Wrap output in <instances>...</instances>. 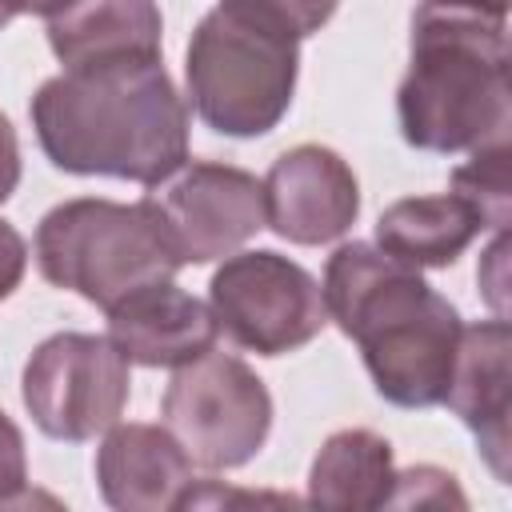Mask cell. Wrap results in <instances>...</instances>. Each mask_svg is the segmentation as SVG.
I'll list each match as a JSON object with an SVG mask.
<instances>
[{
	"label": "cell",
	"mask_w": 512,
	"mask_h": 512,
	"mask_svg": "<svg viewBox=\"0 0 512 512\" xmlns=\"http://www.w3.org/2000/svg\"><path fill=\"white\" fill-rule=\"evenodd\" d=\"M28 112L44 156L72 176L156 184L188 160V104L160 60L60 72Z\"/></svg>",
	"instance_id": "cell-1"
},
{
	"label": "cell",
	"mask_w": 512,
	"mask_h": 512,
	"mask_svg": "<svg viewBox=\"0 0 512 512\" xmlns=\"http://www.w3.org/2000/svg\"><path fill=\"white\" fill-rule=\"evenodd\" d=\"M324 308L336 328L356 340L376 392L396 408H432L444 400L460 312L420 268L376 244H340L324 264Z\"/></svg>",
	"instance_id": "cell-2"
},
{
	"label": "cell",
	"mask_w": 512,
	"mask_h": 512,
	"mask_svg": "<svg viewBox=\"0 0 512 512\" xmlns=\"http://www.w3.org/2000/svg\"><path fill=\"white\" fill-rule=\"evenodd\" d=\"M396 116L404 140L424 152H472L508 136V20L420 4Z\"/></svg>",
	"instance_id": "cell-3"
},
{
	"label": "cell",
	"mask_w": 512,
	"mask_h": 512,
	"mask_svg": "<svg viewBox=\"0 0 512 512\" xmlns=\"http://www.w3.org/2000/svg\"><path fill=\"white\" fill-rule=\"evenodd\" d=\"M300 40L244 0H220L192 32L184 80L196 116L220 136H264L292 108Z\"/></svg>",
	"instance_id": "cell-4"
},
{
	"label": "cell",
	"mask_w": 512,
	"mask_h": 512,
	"mask_svg": "<svg viewBox=\"0 0 512 512\" xmlns=\"http://www.w3.org/2000/svg\"><path fill=\"white\" fill-rule=\"evenodd\" d=\"M32 256L48 284L68 288L104 312L184 268L144 200L120 204L100 196L64 200L44 212Z\"/></svg>",
	"instance_id": "cell-5"
},
{
	"label": "cell",
	"mask_w": 512,
	"mask_h": 512,
	"mask_svg": "<svg viewBox=\"0 0 512 512\" xmlns=\"http://www.w3.org/2000/svg\"><path fill=\"white\" fill-rule=\"evenodd\" d=\"M160 416L192 464L228 472L264 448L272 432V396L240 356L208 348L172 372Z\"/></svg>",
	"instance_id": "cell-6"
},
{
	"label": "cell",
	"mask_w": 512,
	"mask_h": 512,
	"mask_svg": "<svg viewBox=\"0 0 512 512\" xmlns=\"http://www.w3.org/2000/svg\"><path fill=\"white\" fill-rule=\"evenodd\" d=\"M208 308L216 328L256 356L296 352L328 324L320 280L268 248H240L224 256L208 280Z\"/></svg>",
	"instance_id": "cell-7"
},
{
	"label": "cell",
	"mask_w": 512,
	"mask_h": 512,
	"mask_svg": "<svg viewBox=\"0 0 512 512\" xmlns=\"http://www.w3.org/2000/svg\"><path fill=\"white\" fill-rule=\"evenodd\" d=\"M132 372L108 336L56 332L24 364L20 396L32 424L68 444L104 436L128 404Z\"/></svg>",
	"instance_id": "cell-8"
},
{
	"label": "cell",
	"mask_w": 512,
	"mask_h": 512,
	"mask_svg": "<svg viewBox=\"0 0 512 512\" xmlns=\"http://www.w3.org/2000/svg\"><path fill=\"white\" fill-rule=\"evenodd\" d=\"M144 204L160 220L180 264H208L240 252L264 220V180L236 164L184 160L148 184Z\"/></svg>",
	"instance_id": "cell-9"
},
{
	"label": "cell",
	"mask_w": 512,
	"mask_h": 512,
	"mask_svg": "<svg viewBox=\"0 0 512 512\" xmlns=\"http://www.w3.org/2000/svg\"><path fill=\"white\" fill-rule=\"evenodd\" d=\"M360 216V184L348 160L324 144L280 152L264 176V220L288 244H332Z\"/></svg>",
	"instance_id": "cell-10"
},
{
	"label": "cell",
	"mask_w": 512,
	"mask_h": 512,
	"mask_svg": "<svg viewBox=\"0 0 512 512\" xmlns=\"http://www.w3.org/2000/svg\"><path fill=\"white\" fill-rule=\"evenodd\" d=\"M508 352H512V332H508L504 316L464 324L460 344H456V360H452V376H448V388H444V400H440V404L452 408V416H460L468 424V432L480 444L484 464L492 468V476L500 484L508 480V452H512V436H508V412H512Z\"/></svg>",
	"instance_id": "cell-11"
},
{
	"label": "cell",
	"mask_w": 512,
	"mask_h": 512,
	"mask_svg": "<svg viewBox=\"0 0 512 512\" xmlns=\"http://www.w3.org/2000/svg\"><path fill=\"white\" fill-rule=\"evenodd\" d=\"M96 484L116 512H172L196 484L192 456L164 424H112L96 448Z\"/></svg>",
	"instance_id": "cell-12"
},
{
	"label": "cell",
	"mask_w": 512,
	"mask_h": 512,
	"mask_svg": "<svg viewBox=\"0 0 512 512\" xmlns=\"http://www.w3.org/2000/svg\"><path fill=\"white\" fill-rule=\"evenodd\" d=\"M220 328L204 300L156 280L108 308V340L140 368H180L216 344Z\"/></svg>",
	"instance_id": "cell-13"
},
{
	"label": "cell",
	"mask_w": 512,
	"mask_h": 512,
	"mask_svg": "<svg viewBox=\"0 0 512 512\" xmlns=\"http://www.w3.org/2000/svg\"><path fill=\"white\" fill-rule=\"evenodd\" d=\"M160 40L156 0H72L48 16V44L64 72L160 60Z\"/></svg>",
	"instance_id": "cell-14"
},
{
	"label": "cell",
	"mask_w": 512,
	"mask_h": 512,
	"mask_svg": "<svg viewBox=\"0 0 512 512\" xmlns=\"http://www.w3.org/2000/svg\"><path fill=\"white\" fill-rule=\"evenodd\" d=\"M480 232H488L484 216L456 192L404 196L380 212L376 248L412 268H448Z\"/></svg>",
	"instance_id": "cell-15"
},
{
	"label": "cell",
	"mask_w": 512,
	"mask_h": 512,
	"mask_svg": "<svg viewBox=\"0 0 512 512\" xmlns=\"http://www.w3.org/2000/svg\"><path fill=\"white\" fill-rule=\"evenodd\" d=\"M392 444L372 428L332 432L308 468V504L328 512L384 508L392 492Z\"/></svg>",
	"instance_id": "cell-16"
},
{
	"label": "cell",
	"mask_w": 512,
	"mask_h": 512,
	"mask_svg": "<svg viewBox=\"0 0 512 512\" xmlns=\"http://www.w3.org/2000/svg\"><path fill=\"white\" fill-rule=\"evenodd\" d=\"M508 136H496L480 148H472V156L452 168V192L464 196L492 232L508 228L512 216V160H508Z\"/></svg>",
	"instance_id": "cell-17"
},
{
	"label": "cell",
	"mask_w": 512,
	"mask_h": 512,
	"mask_svg": "<svg viewBox=\"0 0 512 512\" xmlns=\"http://www.w3.org/2000/svg\"><path fill=\"white\" fill-rule=\"evenodd\" d=\"M384 508H468L456 476L436 464H412L392 476V492Z\"/></svg>",
	"instance_id": "cell-18"
},
{
	"label": "cell",
	"mask_w": 512,
	"mask_h": 512,
	"mask_svg": "<svg viewBox=\"0 0 512 512\" xmlns=\"http://www.w3.org/2000/svg\"><path fill=\"white\" fill-rule=\"evenodd\" d=\"M28 500V456L24 432L8 412H0V508H16Z\"/></svg>",
	"instance_id": "cell-19"
},
{
	"label": "cell",
	"mask_w": 512,
	"mask_h": 512,
	"mask_svg": "<svg viewBox=\"0 0 512 512\" xmlns=\"http://www.w3.org/2000/svg\"><path fill=\"white\" fill-rule=\"evenodd\" d=\"M244 4L260 8L264 16H272V20H276L280 28H288L296 40L320 32V28L336 16V8H340V0H244Z\"/></svg>",
	"instance_id": "cell-20"
},
{
	"label": "cell",
	"mask_w": 512,
	"mask_h": 512,
	"mask_svg": "<svg viewBox=\"0 0 512 512\" xmlns=\"http://www.w3.org/2000/svg\"><path fill=\"white\" fill-rule=\"evenodd\" d=\"M504 252H508V228H500L492 236V244L480 256V268H476V280L484 288V300L492 304L496 316H504V288H508V280H504Z\"/></svg>",
	"instance_id": "cell-21"
},
{
	"label": "cell",
	"mask_w": 512,
	"mask_h": 512,
	"mask_svg": "<svg viewBox=\"0 0 512 512\" xmlns=\"http://www.w3.org/2000/svg\"><path fill=\"white\" fill-rule=\"evenodd\" d=\"M204 504H300L296 496H288V492H228V488H220L216 480H204V488H188V496L180 500V508H204Z\"/></svg>",
	"instance_id": "cell-22"
},
{
	"label": "cell",
	"mask_w": 512,
	"mask_h": 512,
	"mask_svg": "<svg viewBox=\"0 0 512 512\" xmlns=\"http://www.w3.org/2000/svg\"><path fill=\"white\" fill-rule=\"evenodd\" d=\"M28 272V244L24 236L0 216V300H8Z\"/></svg>",
	"instance_id": "cell-23"
},
{
	"label": "cell",
	"mask_w": 512,
	"mask_h": 512,
	"mask_svg": "<svg viewBox=\"0 0 512 512\" xmlns=\"http://www.w3.org/2000/svg\"><path fill=\"white\" fill-rule=\"evenodd\" d=\"M16 184H20V140L12 120L0 112V204L16 192Z\"/></svg>",
	"instance_id": "cell-24"
},
{
	"label": "cell",
	"mask_w": 512,
	"mask_h": 512,
	"mask_svg": "<svg viewBox=\"0 0 512 512\" xmlns=\"http://www.w3.org/2000/svg\"><path fill=\"white\" fill-rule=\"evenodd\" d=\"M436 8H452V12H476L488 20H508V0H424Z\"/></svg>",
	"instance_id": "cell-25"
},
{
	"label": "cell",
	"mask_w": 512,
	"mask_h": 512,
	"mask_svg": "<svg viewBox=\"0 0 512 512\" xmlns=\"http://www.w3.org/2000/svg\"><path fill=\"white\" fill-rule=\"evenodd\" d=\"M16 4V12H32V16H52V12H60V8H68L72 0H12Z\"/></svg>",
	"instance_id": "cell-26"
},
{
	"label": "cell",
	"mask_w": 512,
	"mask_h": 512,
	"mask_svg": "<svg viewBox=\"0 0 512 512\" xmlns=\"http://www.w3.org/2000/svg\"><path fill=\"white\" fill-rule=\"evenodd\" d=\"M12 16H20V12H16V4H12V0H0V28H8V20H12Z\"/></svg>",
	"instance_id": "cell-27"
}]
</instances>
